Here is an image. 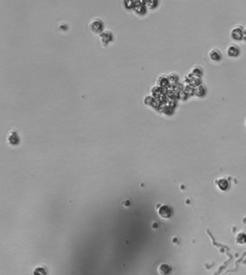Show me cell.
<instances>
[{
	"label": "cell",
	"instance_id": "7a4b0ae2",
	"mask_svg": "<svg viewBox=\"0 0 246 275\" xmlns=\"http://www.w3.org/2000/svg\"><path fill=\"white\" fill-rule=\"evenodd\" d=\"M100 40L103 47H106L110 43L114 41V35L113 32L110 30H105L99 35Z\"/></svg>",
	"mask_w": 246,
	"mask_h": 275
},
{
	"label": "cell",
	"instance_id": "7402d4cb",
	"mask_svg": "<svg viewBox=\"0 0 246 275\" xmlns=\"http://www.w3.org/2000/svg\"><path fill=\"white\" fill-rule=\"evenodd\" d=\"M188 97H189V96L186 94V93L185 92V91H184L183 89V90H181V92H179L178 97H180L181 100H186L188 99Z\"/></svg>",
	"mask_w": 246,
	"mask_h": 275
},
{
	"label": "cell",
	"instance_id": "ba28073f",
	"mask_svg": "<svg viewBox=\"0 0 246 275\" xmlns=\"http://www.w3.org/2000/svg\"><path fill=\"white\" fill-rule=\"evenodd\" d=\"M209 56H210V58L213 61H216V62L220 61L222 58V53H221L220 49L216 48H214L212 49H211L210 52H209Z\"/></svg>",
	"mask_w": 246,
	"mask_h": 275
},
{
	"label": "cell",
	"instance_id": "8fae6325",
	"mask_svg": "<svg viewBox=\"0 0 246 275\" xmlns=\"http://www.w3.org/2000/svg\"><path fill=\"white\" fill-rule=\"evenodd\" d=\"M191 72L195 77L201 78L203 76L204 69L201 66L195 65L194 66H193V68H192V69H191Z\"/></svg>",
	"mask_w": 246,
	"mask_h": 275
},
{
	"label": "cell",
	"instance_id": "6da1fadb",
	"mask_svg": "<svg viewBox=\"0 0 246 275\" xmlns=\"http://www.w3.org/2000/svg\"><path fill=\"white\" fill-rule=\"evenodd\" d=\"M88 28L95 35H99L100 33L104 31V23L99 18H95L92 19L88 24Z\"/></svg>",
	"mask_w": 246,
	"mask_h": 275
},
{
	"label": "cell",
	"instance_id": "2e32d148",
	"mask_svg": "<svg viewBox=\"0 0 246 275\" xmlns=\"http://www.w3.org/2000/svg\"><path fill=\"white\" fill-rule=\"evenodd\" d=\"M154 100H155V98H154L153 96H152V95H147L146 97H144V104L146 105H149V106H152V105H153V103L154 102Z\"/></svg>",
	"mask_w": 246,
	"mask_h": 275
},
{
	"label": "cell",
	"instance_id": "ac0fdd59",
	"mask_svg": "<svg viewBox=\"0 0 246 275\" xmlns=\"http://www.w3.org/2000/svg\"><path fill=\"white\" fill-rule=\"evenodd\" d=\"M146 2V6L147 8L149 9H155L156 7L158 6L159 2L158 1H153V0H152V1H145Z\"/></svg>",
	"mask_w": 246,
	"mask_h": 275
},
{
	"label": "cell",
	"instance_id": "cb8c5ba5",
	"mask_svg": "<svg viewBox=\"0 0 246 275\" xmlns=\"http://www.w3.org/2000/svg\"><path fill=\"white\" fill-rule=\"evenodd\" d=\"M245 128H246V120H245Z\"/></svg>",
	"mask_w": 246,
	"mask_h": 275
},
{
	"label": "cell",
	"instance_id": "9c48e42d",
	"mask_svg": "<svg viewBox=\"0 0 246 275\" xmlns=\"http://www.w3.org/2000/svg\"><path fill=\"white\" fill-rule=\"evenodd\" d=\"M206 92H207V89H206V86L203 84L194 87V95L197 96L198 97H204L206 94Z\"/></svg>",
	"mask_w": 246,
	"mask_h": 275
},
{
	"label": "cell",
	"instance_id": "8992f818",
	"mask_svg": "<svg viewBox=\"0 0 246 275\" xmlns=\"http://www.w3.org/2000/svg\"><path fill=\"white\" fill-rule=\"evenodd\" d=\"M133 11L137 14V15L143 16L147 14V7L146 6V2L145 1H137L136 5H135Z\"/></svg>",
	"mask_w": 246,
	"mask_h": 275
},
{
	"label": "cell",
	"instance_id": "3957f363",
	"mask_svg": "<svg viewBox=\"0 0 246 275\" xmlns=\"http://www.w3.org/2000/svg\"><path fill=\"white\" fill-rule=\"evenodd\" d=\"M244 27L242 24H235L231 29L230 36L233 40H243V34Z\"/></svg>",
	"mask_w": 246,
	"mask_h": 275
},
{
	"label": "cell",
	"instance_id": "e0dca14e",
	"mask_svg": "<svg viewBox=\"0 0 246 275\" xmlns=\"http://www.w3.org/2000/svg\"><path fill=\"white\" fill-rule=\"evenodd\" d=\"M137 1H124V7L127 9H134Z\"/></svg>",
	"mask_w": 246,
	"mask_h": 275
},
{
	"label": "cell",
	"instance_id": "4fadbf2b",
	"mask_svg": "<svg viewBox=\"0 0 246 275\" xmlns=\"http://www.w3.org/2000/svg\"><path fill=\"white\" fill-rule=\"evenodd\" d=\"M168 79L170 82V84H176L178 82L179 80V75L178 73H177L176 72H172L171 73H169L168 75Z\"/></svg>",
	"mask_w": 246,
	"mask_h": 275
},
{
	"label": "cell",
	"instance_id": "7c38bea8",
	"mask_svg": "<svg viewBox=\"0 0 246 275\" xmlns=\"http://www.w3.org/2000/svg\"><path fill=\"white\" fill-rule=\"evenodd\" d=\"M171 267L166 264H162L158 269L159 273L161 275H167L171 272Z\"/></svg>",
	"mask_w": 246,
	"mask_h": 275
},
{
	"label": "cell",
	"instance_id": "44dd1931",
	"mask_svg": "<svg viewBox=\"0 0 246 275\" xmlns=\"http://www.w3.org/2000/svg\"><path fill=\"white\" fill-rule=\"evenodd\" d=\"M162 112L166 115H171L173 112V108L170 107L169 105H167V106L164 107L163 109H162Z\"/></svg>",
	"mask_w": 246,
	"mask_h": 275
},
{
	"label": "cell",
	"instance_id": "ffe728a7",
	"mask_svg": "<svg viewBox=\"0 0 246 275\" xmlns=\"http://www.w3.org/2000/svg\"><path fill=\"white\" fill-rule=\"evenodd\" d=\"M202 84V83H201V78H198V77H194L192 80H191V82H190V84L191 86H192V87L194 88V87H197V86H198V85H200V84Z\"/></svg>",
	"mask_w": 246,
	"mask_h": 275
},
{
	"label": "cell",
	"instance_id": "9a60e30c",
	"mask_svg": "<svg viewBox=\"0 0 246 275\" xmlns=\"http://www.w3.org/2000/svg\"><path fill=\"white\" fill-rule=\"evenodd\" d=\"M236 242L238 244H246V234L244 233H240L236 237Z\"/></svg>",
	"mask_w": 246,
	"mask_h": 275
},
{
	"label": "cell",
	"instance_id": "30bf717a",
	"mask_svg": "<svg viewBox=\"0 0 246 275\" xmlns=\"http://www.w3.org/2000/svg\"><path fill=\"white\" fill-rule=\"evenodd\" d=\"M157 86H159V87H160L162 88H165V87H168V86L170 84V82H169L168 75L162 74V75L159 76L158 78H157Z\"/></svg>",
	"mask_w": 246,
	"mask_h": 275
},
{
	"label": "cell",
	"instance_id": "5b68a950",
	"mask_svg": "<svg viewBox=\"0 0 246 275\" xmlns=\"http://www.w3.org/2000/svg\"><path fill=\"white\" fill-rule=\"evenodd\" d=\"M157 213H158L159 217L162 218V219H168L173 214V210H172L170 206L167 205H162L159 208Z\"/></svg>",
	"mask_w": 246,
	"mask_h": 275
},
{
	"label": "cell",
	"instance_id": "d6986e66",
	"mask_svg": "<svg viewBox=\"0 0 246 275\" xmlns=\"http://www.w3.org/2000/svg\"><path fill=\"white\" fill-rule=\"evenodd\" d=\"M183 90L185 91V92L188 96H191V95L194 94V93H193L194 88L192 87V86H191L190 84H186L185 87H184Z\"/></svg>",
	"mask_w": 246,
	"mask_h": 275
},
{
	"label": "cell",
	"instance_id": "603a6c76",
	"mask_svg": "<svg viewBox=\"0 0 246 275\" xmlns=\"http://www.w3.org/2000/svg\"><path fill=\"white\" fill-rule=\"evenodd\" d=\"M243 40L246 42V27H244V30H243Z\"/></svg>",
	"mask_w": 246,
	"mask_h": 275
},
{
	"label": "cell",
	"instance_id": "277c9868",
	"mask_svg": "<svg viewBox=\"0 0 246 275\" xmlns=\"http://www.w3.org/2000/svg\"><path fill=\"white\" fill-rule=\"evenodd\" d=\"M7 143L11 146H17L20 143V136L18 132L15 129H12L9 131L7 137Z\"/></svg>",
	"mask_w": 246,
	"mask_h": 275
},
{
	"label": "cell",
	"instance_id": "52a82bcc",
	"mask_svg": "<svg viewBox=\"0 0 246 275\" xmlns=\"http://www.w3.org/2000/svg\"><path fill=\"white\" fill-rule=\"evenodd\" d=\"M227 54L232 58H237L240 54V48L235 43H230L227 48Z\"/></svg>",
	"mask_w": 246,
	"mask_h": 275
},
{
	"label": "cell",
	"instance_id": "5bb4252c",
	"mask_svg": "<svg viewBox=\"0 0 246 275\" xmlns=\"http://www.w3.org/2000/svg\"><path fill=\"white\" fill-rule=\"evenodd\" d=\"M217 186L220 190H222V191L227 190V188H228L227 181L226 180H224V179H221V180L218 181Z\"/></svg>",
	"mask_w": 246,
	"mask_h": 275
}]
</instances>
